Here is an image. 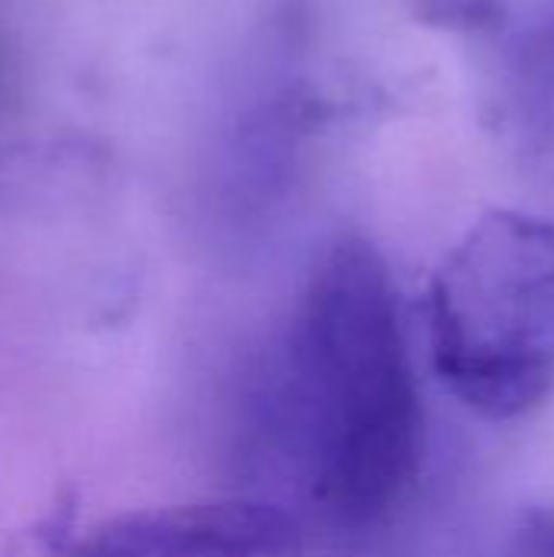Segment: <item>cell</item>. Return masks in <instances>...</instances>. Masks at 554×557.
I'll return each mask as SVG.
<instances>
[{"mask_svg":"<svg viewBox=\"0 0 554 557\" xmlns=\"http://www.w3.org/2000/svg\"><path fill=\"white\" fill-rule=\"evenodd\" d=\"M264 431L310 509L336 529L385 519L424 457V408L385 258L340 238L278 346Z\"/></svg>","mask_w":554,"mask_h":557,"instance_id":"1","label":"cell"},{"mask_svg":"<svg viewBox=\"0 0 554 557\" xmlns=\"http://www.w3.org/2000/svg\"><path fill=\"white\" fill-rule=\"evenodd\" d=\"M431 366L487 421H516L554 392V222L496 209L438 264L424 300Z\"/></svg>","mask_w":554,"mask_h":557,"instance_id":"2","label":"cell"},{"mask_svg":"<svg viewBox=\"0 0 554 557\" xmlns=\"http://www.w3.org/2000/svg\"><path fill=\"white\" fill-rule=\"evenodd\" d=\"M424 23L467 39L487 124L526 153L554 140V0H418Z\"/></svg>","mask_w":554,"mask_h":557,"instance_id":"3","label":"cell"},{"mask_svg":"<svg viewBox=\"0 0 554 557\" xmlns=\"http://www.w3.org/2000/svg\"><path fill=\"white\" fill-rule=\"evenodd\" d=\"M294 516L258 499H216L111 516L56 557H297Z\"/></svg>","mask_w":554,"mask_h":557,"instance_id":"4","label":"cell"},{"mask_svg":"<svg viewBox=\"0 0 554 557\" xmlns=\"http://www.w3.org/2000/svg\"><path fill=\"white\" fill-rule=\"evenodd\" d=\"M506 557H554V503L532 509L522 519Z\"/></svg>","mask_w":554,"mask_h":557,"instance_id":"5","label":"cell"}]
</instances>
